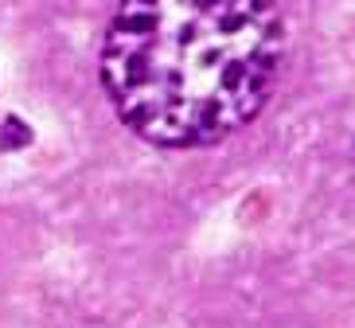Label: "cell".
<instances>
[{"mask_svg":"<svg viewBox=\"0 0 355 328\" xmlns=\"http://www.w3.org/2000/svg\"><path fill=\"white\" fill-rule=\"evenodd\" d=\"M285 59L273 0H121L98 74L117 117L160 148L227 141L266 106Z\"/></svg>","mask_w":355,"mask_h":328,"instance_id":"cell-1","label":"cell"}]
</instances>
